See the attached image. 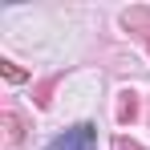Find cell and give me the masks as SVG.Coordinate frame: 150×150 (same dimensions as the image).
I'll return each instance as SVG.
<instances>
[{
    "mask_svg": "<svg viewBox=\"0 0 150 150\" xmlns=\"http://www.w3.org/2000/svg\"><path fill=\"white\" fill-rule=\"evenodd\" d=\"M146 49H150V37H146Z\"/></svg>",
    "mask_w": 150,
    "mask_h": 150,
    "instance_id": "8",
    "label": "cell"
},
{
    "mask_svg": "<svg viewBox=\"0 0 150 150\" xmlns=\"http://www.w3.org/2000/svg\"><path fill=\"white\" fill-rule=\"evenodd\" d=\"M0 122H4V130H8V142H21V138H25V118H21L16 110H4Z\"/></svg>",
    "mask_w": 150,
    "mask_h": 150,
    "instance_id": "4",
    "label": "cell"
},
{
    "mask_svg": "<svg viewBox=\"0 0 150 150\" xmlns=\"http://www.w3.org/2000/svg\"><path fill=\"white\" fill-rule=\"evenodd\" d=\"M49 150H98V126H89V122L69 126L65 134H57L49 142Z\"/></svg>",
    "mask_w": 150,
    "mask_h": 150,
    "instance_id": "1",
    "label": "cell"
},
{
    "mask_svg": "<svg viewBox=\"0 0 150 150\" xmlns=\"http://www.w3.org/2000/svg\"><path fill=\"white\" fill-rule=\"evenodd\" d=\"M134 118H138V93H134V89H122V93H118V122L130 126Z\"/></svg>",
    "mask_w": 150,
    "mask_h": 150,
    "instance_id": "3",
    "label": "cell"
},
{
    "mask_svg": "<svg viewBox=\"0 0 150 150\" xmlns=\"http://www.w3.org/2000/svg\"><path fill=\"white\" fill-rule=\"evenodd\" d=\"M0 73L8 77V81H12V85H21V81H25V69H21V65H16V61H0Z\"/></svg>",
    "mask_w": 150,
    "mask_h": 150,
    "instance_id": "5",
    "label": "cell"
},
{
    "mask_svg": "<svg viewBox=\"0 0 150 150\" xmlns=\"http://www.w3.org/2000/svg\"><path fill=\"white\" fill-rule=\"evenodd\" d=\"M49 93H53V81H45V85H41V89H37V105H41V110H45V105H49Z\"/></svg>",
    "mask_w": 150,
    "mask_h": 150,
    "instance_id": "6",
    "label": "cell"
},
{
    "mask_svg": "<svg viewBox=\"0 0 150 150\" xmlns=\"http://www.w3.org/2000/svg\"><path fill=\"white\" fill-rule=\"evenodd\" d=\"M114 150H146V146H142V142H134V138H126V134H122V138L114 142Z\"/></svg>",
    "mask_w": 150,
    "mask_h": 150,
    "instance_id": "7",
    "label": "cell"
},
{
    "mask_svg": "<svg viewBox=\"0 0 150 150\" xmlns=\"http://www.w3.org/2000/svg\"><path fill=\"white\" fill-rule=\"evenodd\" d=\"M122 25L130 33H138V37H150V8H130L122 12Z\"/></svg>",
    "mask_w": 150,
    "mask_h": 150,
    "instance_id": "2",
    "label": "cell"
}]
</instances>
